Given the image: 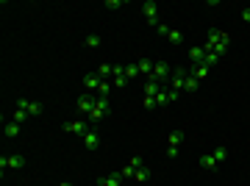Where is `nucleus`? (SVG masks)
I'll return each mask as SVG.
<instances>
[{"label":"nucleus","mask_w":250,"mask_h":186,"mask_svg":"<svg viewBox=\"0 0 250 186\" xmlns=\"http://www.w3.org/2000/svg\"><path fill=\"white\" fill-rule=\"evenodd\" d=\"M3 131H6V136H9V139H17V136H20V123L6 120V123H3Z\"/></svg>","instance_id":"nucleus-18"},{"label":"nucleus","mask_w":250,"mask_h":186,"mask_svg":"<svg viewBox=\"0 0 250 186\" xmlns=\"http://www.w3.org/2000/svg\"><path fill=\"white\" fill-rule=\"evenodd\" d=\"M136 67H139V75H147V78H150V72H153V67H156V64H153L150 59H142Z\"/></svg>","instance_id":"nucleus-21"},{"label":"nucleus","mask_w":250,"mask_h":186,"mask_svg":"<svg viewBox=\"0 0 250 186\" xmlns=\"http://www.w3.org/2000/svg\"><path fill=\"white\" fill-rule=\"evenodd\" d=\"M142 164H145V161L139 159V156H131V159H128V164L120 169V175H123V178H134V175H136V169L142 167Z\"/></svg>","instance_id":"nucleus-11"},{"label":"nucleus","mask_w":250,"mask_h":186,"mask_svg":"<svg viewBox=\"0 0 250 186\" xmlns=\"http://www.w3.org/2000/svg\"><path fill=\"white\" fill-rule=\"evenodd\" d=\"M189 59H192V64H206V47H200V44H197V47H192V50H189Z\"/></svg>","instance_id":"nucleus-17"},{"label":"nucleus","mask_w":250,"mask_h":186,"mask_svg":"<svg viewBox=\"0 0 250 186\" xmlns=\"http://www.w3.org/2000/svg\"><path fill=\"white\" fill-rule=\"evenodd\" d=\"M11 120H14V123H20V125H22V123H25V120H28V114H25V111H20V108H14V114H11Z\"/></svg>","instance_id":"nucleus-27"},{"label":"nucleus","mask_w":250,"mask_h":186,"mask_svg":"<svg viewBox=\"0 0 250 186\" xmlns=\"http://www.w3.org/2000/svg\"><path fill=\"white\" fill-rule=\"evenodd\" d=\"M172 75V67L170 64H164V62H159L156 67H153V72H150V78L147 81H156V83H164V81Z\"/></svg>","instance_id":"nucleus-8"},{"label":"nucleus","mask_w":250,"mask_h":186,"mask_svg":"<svg viewBox=\"0 0 250 186\" xmlns=\"http://www.w3.org/2000/svg\"><path fill=\"white\" fill-rule=\"evenodd\" d=\"M64 131L86 136V133H89V120H70V123H64Z\"/></svg>","instance_id":"nucleus-9"},{"label":"nucleus","mask_w":250,"mask_h":186,"mask_svg":"<svg viewBox=\"0 0 250 186\" xmlns=\"http://www.w3.org/2000/svg\"><path fill=\"white\" fill-rule=\"evenodd\" d=\"M197 83H200V81H197L195 75L189 72V75H187V81H184V92H197Z\"/></svg>","instance_id":"nucleus-22"},{"label":"nucleus","mask_w":250,"mask_h":186,"mask_svg":"<svg viewBox=\"0 0 250 186\" xmlns=\"http://www.w3.org/2000/svg\"><path fill=\"white\" fill-rule=\"evenodd\" d=\"M225 159H228V147H225V145H217L211 153H203V156H200V167L203 169H217Z\"/></svg>","instance_id":"nucleus-2"},{"label":"nucleus","mask_w":250,"mask_h":186,"mask_svg":"<svg viewBox=\"0 0 250 186\" xmlns=\"http://www.w3.org/2000/svg\"><path fill=\"white\" fill-rule=\"evenodd\" d=\"M95 72H98L100 78H111V75H114V64H100Z\"/></svg>","instance_id":"nucleus-23"},{"label":"nucleus","mask_w":250,"mask_h":186,"mask_svg":"<svg viewBox=\"0 0 250 186\" xmlns=\"http://www.w3.org/2000/svg\"><path fill=\"white\" fill-rule=\"evenodd\" d=\"M86 47H100V36L98 34H89V36H86Z\"/></svg>","instance_id":"nucleus-28"},{"label":"nucleus","mask_w":250,"mask_h":186,"mask_svg":"<svg viewBox=\"0 0 250 186\" xmlns=\"http://www.w3.org/2000/svg\"><path fill=\"white\" fill-rule=\"evenodd\" d=\"M136 186H139V184H136Z\"/></svg>","instance_id":"nucleus-32"},{"label":"nucleus","mask_w":250,"mask_h":186,"mask_svg":"<svg viewBox=\"0 0 250 186\" xmlns=\"http://www.w3.org/2000/svg\"><path fill=\"white\" fill-rule=\"evenodd\" d=\"M14 108L25 111L28 117H39V114H42V103H39V100H25V98H20Z\"/></svg>","instance_id":"nucleus-6"},{"label":"nucleus","mask_w":250,"mask_h":186,"mask_svg":"<svg viewBox=\"0 0 250 186\" xmlns=\"http://www.w3.org/2000/svg\"><path fill=\"white\" fill-rule=\"evenodd\" d=\"M139 9H142V17L147 20V22H150V25H156V28L161 25V20H159V6H156V3H153V0H147V3H142V6H139Z\"/></svg>","instance_id":"nucleus-5"},{"label":"nucleus","mask_w":250,"mask_h":186,"mask_svg":"<svg viewBox=\"0 0 250 186\" xmlns=\"http://www.w3.org/2000/svg\"><path fill=\"white\" fill-rule=\"evenodd\" d=\"M134 181H136V184H139V186H145V184H147V181H150V169H147V167H145V164H142V167L136 169Z\"/></svg>","instance_id":"nucleus-19"},{"label":"nucleus","mask_w":250,"mask_h":186,"mask_svg":"<svg viewBox=\"0 0 250 186\" xmlns=\"http://www.w3.org/2000/svg\"><path fill=\"white\" fill-rule=\"evenodd\" d=\"M25 167V159L22 156H0V169H22Z\"/></svg>","instance_id":"nucleus-10"},{"label":"nucleus","mask_w":250,"mask_h":186,"mask_svg":"<svg viewBox=\"0 0 250 186\" xmlns=\"http://www.w3.org/2000/svg\"><path fill=\"white\" fill-rule=\"evenodd\" d=\"M125 178L120 175V172H108V175L98 178V186H123Z\"/></svg>","instance_id":"nucleus-15"},{"label":"nucleus","mask_w":250,"mask_h":186,"mask_svg":"<svg viewBox=\"0 0 250 186\" xmlns=\"http://www.w3.org/2000/svg\"><path fill=\"white\" fill-rule=\"evenodd\" d=\"M228 44H231V36L225 34V31H217V28H211V31L206 34V50H208V53L223 56L225 50H228Z\"/></svg>","instance_id":"nucleus-1"},{"label":"nucleus","mask_w":250,"mask_h":186,"mask_svg":"<svg viewBox=\"0 0 250 186\" xmlns=\"http://www.w3.org/2000/svg\"><path fill=\"white\" fill-rule=\"evenodd\" d=\"M100 83H103V78H100L98 72H89V75H83V89H86V92H95V95H98Z\"/></svg>","instance_id":"nucleus-13"},{"label":"nucleus","mask_w":250,"mask_h":186,"mask_svg":"<svg viewBox=\"0 0 250 186\" xmlns=\"http://www.w3.org/2000/svg\"><path fill=\"white\" fill-rule=\"evenodd\" d=\"M95 103H98V95H95V92H83V95L78 98V111L86 117V120H89V114H92V108H95Z\"/></svg>","instance_id":"nucleus-4"},{"label":"nucleus","mask_w":250,"mask_h":186,"mask_svg":"<svg viewBox=\"0 0 250 186\" xmlns=\"http://www.w3.org/2000/svg\"><path fill=\"white\" fill-rule=\"evenodd\" d=\"M108 111H111L108 98H98V103H95V108H92V114H89V123H100V120H106Z\"/></svg>","instance_id":"nucleus-3"},{"label":"nucleus","mask_w":250,"mask_h":186,"mask_svg":"<svg viewBox=\"0 0 250 186\" xmlns=\"http://www.w3.org/2000/svg\"><path fill=\"white\" fill-rule=\"evenodd\" d=\"M161 92V83H156V81H147L145 83V98H156Z\"/></svg>","instance_id":"nucleus-20"},{"label":"nucleus","mask_w":250,"mask_h":186,"mask_svg":"<svg viewBox=\"0 0 250 186\" xmlns=\"http://www.w3.org/2000/svg\"><path fill=\"white\" fill-rule=\"evenodd\" d=\"M167 39H170L172 44H184V34H181V31H175V28H170V34H167Z\"/></svg>","instance_id":"nucleus-25"},{"label":"nucleus","mask_w":250,"mask_h":186,"mask_svg":"<svg viewBox=\"0 0 250 186\" xmlns=\"http://www.w3.org/2000/svg\"><path fill=\"white\" fill-rule=\"evenodd\" d=\"M59 186H72V184H70V181H62V184H59Z\"/></svg>","instance_id":"nucleus-31"},{"label":"nucleus","mask_w":250,"mask_h":186,"mask_svg":"<svg viewBox=\"0 0 250 186\" xmlns=\"http://www.w3.org/2000/svg\"><path fill=\"white\" fill-rule=\"evenodd\" d=\"M208 70H211V67H206V64H197V67H192V75H195L197 81H203L206 75H208Z\"/></svg>","instance_id":"nucleus-24"},{"label":"nucleus","mask_w":250,"mask_h":186,"mask_svg":"<svg viewBox=\"0 0 250 186\" xmlns=\"http://www.w3.org/2000/svg\"><path fill=\"white\" fill-rule=\"evenodd\" d=\"M83 147H86V150H98V147H100V136H98V131H89L86 136H83Z\"/></svg>","instance_id":"nucleus-16"},{"label":"nucleus","mask_w":250,"mask_h":186,"mask_svg":"<svg viewBox=\"0 0 250 186\" xmlns=\"http://www.w3.org/2000/svg\"><path fill=\"white\" fill-rule=\"evenodd\" d=\"M156 31H159V36H167V34H170V25H164V22H161V25L156 28Z\"/></svg>","instance_id":"nucleus-29"},{"label":"nucleus","mask_w":250,"mask_h":186,"mask_svg":"<svg viewBox=\"0 0 250 186\" xmlns=\"http://www.w3.org/2000/svg\"><path fill=\"white\" fill-rule=\"evenodd\" d=\"M136 75H139V67H136V64H128V67H125V78L131 81V78H136Z\"/></svg>","instance_id":"nucleus-26"},{"label":"nucleus","mask_w":250,"mask_h":186,"mask_svg":"<svg viewBox=\"0 0 250 186\" xmlns=\"http://www.w3.org/2000/svg\"><path fill=\"white\" fill-rule=\"evenodd\" d=\"M187 75H189V72L184 70V67H181V70H172L170 83H172V89H175V92H181V89H184V81H187Z\"/></svg>","instance_id":"nucleus-14"},{"label":"nucleus","mask_w":250,"mask_h":186,"mask_svg":"<svg viewBox=\"0 0 250 186\" xmlns=\"http://www.w3.org/2000/svg\"><path fill=\"white\" fill-rule=\"evenodd\" d=\"M175 100H178V92H175V89H170V92L161 89L159 95H156V106L164 108V106H170V103H175Z\"/></svg>","instance_id":"nucleus-12"},{"label":"nucleus","mask_w":250,"mask_h":186,"mask_svg":"<svg viewBox=\"0 0 250 186\" xmlns=\"http://www.w3.org/2000/svg\"><path fill=\"white\" fill-rule=\"evenodd\" d=\"M242 20H245V22H250V9H245V11H242Z\"/></svg>","instance_id":"nucleus-30"},{"label":"nucleus","mask_w":250,"mask_h":186,"mask_svg":"<svg viewBox=\"0 0 250 186\" xmlns=\"http://www.w3.org/2000/svg\"><path fill=\"white\" fill-rule=\"evenodd\" d=\"M184 142V131H172L167 136V159H178V145Z\"/></svg>","instance_id":"nucleus-7"}]
</instances>
